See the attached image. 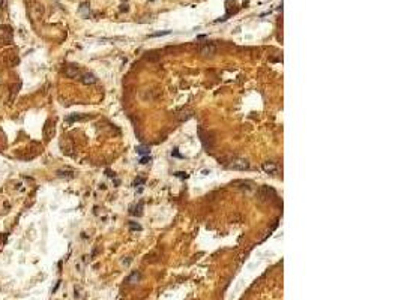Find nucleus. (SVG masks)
<instances>
[{
    "label": "nucleus",
    "mask_w": 401,
    "mask_h": 300,
    "mask_svg": "<svg viewBox=\"0 0 401 300\" xmlns=\"http://www.w3.org/2000/svg\"><path fill=\"white\" fill-rule=\"evenodd\" d=\"M217 53V47L211 44V42H207V44H204L200 47V54L203 56V57H212V56Z\"/></svg>",
    "instance_id": "obj_2"
},
{
    "label": "nucleus",
    "mask_w": 401,
    "mask_h": 300,
    "mask_svg": "<svg viewBox=\"0 0 401 300\" xmlns=\"http://www.w3.org/2000/svg\"><path fill=\"white\" fill-rule=\"evenodd\" d=\"M263 170L266 173H275L277 171V165L273 164V162H265L263 164Z\"/></svg>",
    "instance_id": "obj_5"
},
{
    "label": "nucleus",
    "mask_w": 401,
    "mask_h": 300,
    "mask_svg": "<svg viewBox=\"0 0 401 300\" xmlns=\"http://www.w3.org/2000/svg\"><path fill=\"white\" fill-rule=\"evenodd\" d=\"M137 153L141 155V156H149L150 150H149V147H146V146H140V147H137Z\"/></svg>",
    "instance_id": "obj_6"
},
{
    "label": "nucleus",
    "mask_w": 401,
    "mask_h": 300,
    "mask_svg": "<svg viewBox=\"0 0 401 300\" xmlns=\"http://www.w3.org/2000/svg\"><path fill=\"white\" fill-rule=\"evenodd\" d=\"M83 119H84V116H77V114L66 117V120H68V122H77V120H83Z\"/></svg>",
    "instance_id": "obj_8"
},
{
    "label": "nucleus",
    "mask_w": 401,
    "mask_h": 300,
    "mask_svg": "<svg viewBox=\"0 0 401 300\" xmlns=\"http://www.w3.org/2000/svg\"><path fill=\"white\" fill-rule=\"evenodd\" d=\"M65 74L68 75L69 78H77V77H80V75H81V72H80V69L77 68V66H66Z\"/></svg>",
    "instance_id": "obj_4"
},
{
    "label": "nucleus",
    "mask_w": 401,
    "mask_h": 300,
    "mask_svg": "<svg viewBox=\"0 0 401 300\" xmlns=\"http://www.w3.org/2000/svg\"><path fill=\"white\" fill-rule=\"evenodd\" d=\"M80 12H81V14H86V17H87V15H89V5H87V3H86V5H81Z\"/></svg>",
    "instance_id": "obj_12"
},
{
    "label": "nucleus",
    "mask_w": 401,
    "mask_h": 300,
    "mask_svg": "<svg viewBox=\"0 0 401 300\" xmlns=\"http://www.w3.org/2000/svg\"><path fill=\"white\" fill-rule=\"evenodd\" d=\"M149 159H150V158H141V161H140V162H141V164H147V161H149Z\"/></svg>",
    "instance_id": "obj_14"
},
{
    "label": "nucleus",
    "mask_w": 401,
    "mask_h": 300,
    "mask_svg": "<svg viewBox=\"0 0 401 300\" xmlns=\"http://www.w3.org/2000/svg\"><path fill=\"white\" fill-rule=\"evenodd\" d=\"M59 177H72V171H57Z\"/></svg>",
    "instance_id": "obj_9"
},
{
    "label": "nucleus",
    "mask_w": 401,
    "mask_h": 300,
    "mask_svg": "<svg viewBox=\"0 0 401 300\" xmlns=\"http://www.w3.org/2000/svg\"><path fill=\"white\" fill-rule=\"evenodd\" d=\"M165 35H170V30H165V32H158V33L150 35V38H158V36H165Z\"/></svg>",
    "instance_id": "obj_11"
},
{
    "label": "nucleus",
    "mask_w": 401,
    "mask_h": 300,
    "mask_svg": "<svg viewBox=\"0 0 401 300\" xmlns=\"http://www.w3.org/2000/svg\"><path fill=\"white\" fill-rule=\"evenodd\" d=\"M129 227H131V230H132V231H141V225H140V224L129 222Z\"/></svg>",
    "instance_id": "obj_10"
},
{
    "label": "nucleus",
    "mask_w": 401,
    "mask_h": 300,
    "mask_svg": "<svg viewBox=\"0 0 401 300\" xmlns=\"http://www.w3.org/2000/svg\"><path fill=\"white\" fill-rule=\"evenodd\" d=\"M141 183H144V179H138V180H135V182H134V186H137V185H141Z\"/></svg>",
    "instance_id": "obj_13"
},
{
    "label": "nucleus",
    "mask_w": 401,
    "mask_h": 300,
    "mask_svg": "<svg viewBox=\"0 0 401 300\" xmlns=\"http://www.w3.org/2000/svg\"><path fill=\"white\" fill-rule=\"evenodd\" d=\"M80 80H81L83 84H95L98 81V78H96L93 74H90V72H84V74L80 75Z\"/></svg>",
    "instance_id": "obj_3"
},
{
    "label": "nucleus",
    "mask_w": 401,
    "mask_h": 300,
    "mask_svg": "<svg viewBox=\"0 0 401 300\" xmlns=\"http://www.w3.org/2000/svg\"><path fill=\"white\" fill-rule=\"evenodd\" d=\"M230 168L231 170H248L250 168V162L246 161V159H242V158H236V159H233L230 164Z\"/></svg>",
    "instance_id": "obj_1"
},
{
    "label": "nucleus",
    "mask_w": 401,
    "mask_h": 300,
    "mask_svg": "<svg viewBox=\"0 0 401 300\" xmlns=\"http://www.w3.org/2000/svg\"><path fill=\"white\" fill-rule=\"evenodd\" d=\"M138 281H140V273H138V272H134V273H132V275H131V276L128 278V282H129V284H135V282H138Z\"/></svg>",
    "instance_id": "obj_7"
}]
</instances>
